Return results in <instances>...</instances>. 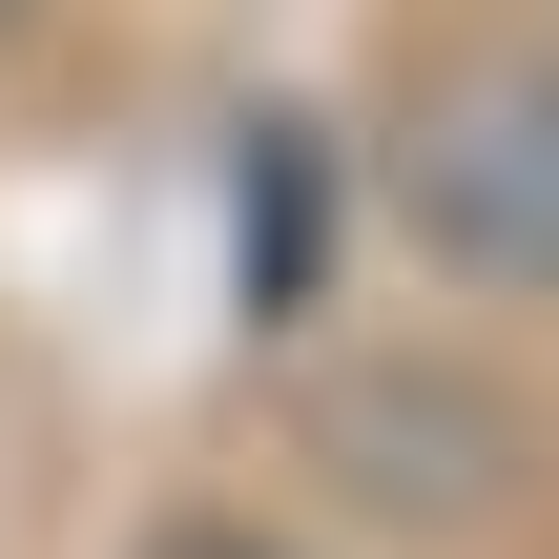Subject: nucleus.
Segmentation results:
<instances>
[{"label":"nucleus","instance_id":"nucleus-1","mask_svg":"<svg viewBox=\"0 0 559 559\" xmlns=\"http://www.w3.org/2000/svg\"><path fill=\"white\" fill-rule=\"evenodd\" d=\"M394 228L456 290H559V41H498L456 83H415L394 124Z\"/></svg>","mask_w":559,"mask_h":559},{"label":"nucleus","instance_id":"nucleus-4","mask_svg":"<svg viewBox=\"0 0 559 559\" xmlns=\"http://www.w3.org/2000/svg\"><path fill=\"white\" fill-rule=\"evenodd\" d=\"M166 559H270V539H166Z\"/></svg>","mask_w":559,"mask_h":559},{"label":"nucleus","instance_id":"nucleus-3","mask_svg":"<svg viewBox=\"0 0 559 559\" xmlns=\"http://www.w3.org/2000/svg\"><path fill=\"white\" fill-rule=\"evenodd\" d=\"M270 166H249V311H290L311 290V124H249Z\"/></svg>","mask_w":559,"mask_h":559},{"label":"nucleus","instance_id":"nucleus-2","mask_svg":"<svg viewBox=\"0 0 559 559\" xmlns=\"http://www.w3.org/2000/svg\"><path fill=\"white\" fill-rule=\"evenodd\" d=\"M332 477H353L373 519H498L519 415H498L477 373H373V394H332Z\"/></svg>","mask_w":559,"mask_h":559}]
</instances>
